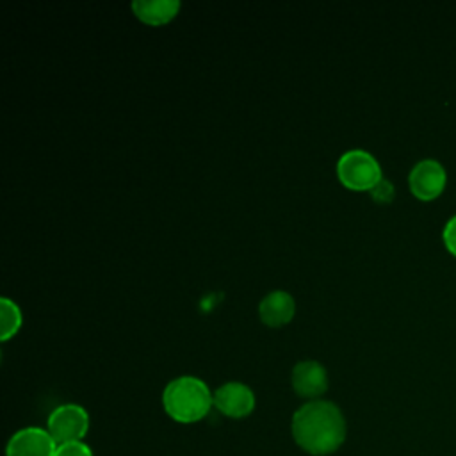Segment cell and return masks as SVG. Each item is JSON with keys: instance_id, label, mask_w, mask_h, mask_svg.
Here are the masks:
<instances>
[{"instance_id": "12", "label": "cell", "mask_w": 456, "mask_h": 456, "mask_svg": "<svg viewBox=\"0 0 456 456\" xmlns=\"http://www.w3.org/2000/svg\"><path fill=\"white\" fill-rule=\"evenodd\" d=\"M53 456H93V451L87 444L80 442H66L59 444Z\"/></svg>"}, {"instance_id": "13", "label": "cell", "mask_w": 456, "mask_h": 456, "mask_svg": "<svg viewBox=\"0 0 456 456\" xmlns=\"http://www.w3.org/2000/svg\"><path fill=\"white\" fill-rule=\"evenodd\" d=\"M370 196L374 201L378 203H388L394 200V194H395V189H394V183L387 178H381L370 191Z\"/></svg>"}, {"instance_id": "1", "label": "cell", "mask_w": 456, "mask_h": 456, "mask_svg": "<svg viewBox=\"0 0 456 456\" xmlns=\"http://www.w3.org/2000/svg\"><path fill=\"white\" fill-rule=\"evenodd\" d=\"M290 431L299 449L312 456H328L344 444L347 424L335 403L315 399L306 401L294 411Z\"/></svg>"}, {"instance_id": "11", "label": "cell", "mask_w": 456, "mask_h": 456, "mask_svg": "<svg viewBox=\"0 0 456 456\" xmlns=\"http://www.w3.org/2000/svg\"><path fill=\"white\" fill-rule=\"evenodd\" d=\"M23 322L20 306L11 297H0V340L7 342L12 338Z\"/></svg>"}, {"instance_id": "10", "label": "cell", "mask_w": 456, "mask_h": 456, "mask_svg": "<svg viewBox=\"0 0 456 456\" xmlns=\"http://www.w3.org/2000/svg\"><path fill=\"white\" fill-rule=\"evenodd\" d=\"M130 7L139 21L159 27L175 20L182 4L178 0H134Z\"/></svg>"}, {"instance_id": "7", "label": "cell", "mask_w": 456, "mask_h": 456, "mask_svg": "<svg viewBox=\"0 0 456 456\" xmlns=\"http://www.w3.org/2000/svg\"><path fill=\"white\" fill-rule=\"evenodd\" d=\"M290 383L299 397L315 401L328 390L330 378L324 365L317 360H301L292 367Z\"/></svg>"}, {"instance_id": "9", "label": "cell", "mask_w": 456, "mask_h": 456, "mask_svg": "<svg viewBox=\"0 0 456 456\" xmlns=\"http://www.w3.org/2000/svg\"><path fill=\"white\" fill-rule=\"evenodd\" d=\"M296 301L287 290H271L258 303V317L269 328H281L292 321Z\"/></svg>"}, {"instance_id": "14", "label": "cell", "mask_w": 456, "mask_h": 456, "mask_svg": "<svg viewBox=\"0 0 456 456\" xmlns=\"http://www.w3.org/2000/svg\"><path fill=\"white\" fill-rule=\"evenodd\" d=\"M442 239H444L445 248L456 256V214H452V216L445 221L444 230H442Z\"/></svg>"}, {"instance_id": "5", "label": "cell", "mask_w": 456, "mask_h": 456, "mask_svg": "<svg viewBox=\"0 0 456 456\" xmlns=\"http://www.w3.org/2000/svg\"><path fill=\"white\" fill-rule=\"evenodd\" d=\"M447 183L445 166L435 157H424L417 160L408 173V185L415 198L422 201L435 200L442 194Z\"/></svg>"}, {"instance_id": "6", "label": "cell", "mask_w": 456, "mask_h": 456, "mask_svg": "<svg viewBox=\"0 0 456 456\" xmlns=\"http://www.w3.org/2000/svg\"><path fill=\"white\" fill-rule=\"evenodd\" d=\"M253 390L242 381H226L214 390V408L230 419H244L255 410Z\"/></svg>"}, {"instance_id": "3", "label": "cell", "mask_w": 456, "mask_h": 456, "mask_svg": "<svg viewBox=\"0 0 456 456\" xmlns=\"http://www.w3.org/2000/svg\"><path fill=\"white\" fill-rule=\"evenodd\" d=\"M338 182L349 191H370L381 178V166L378 159L362 148L344 151L335 166Z\"/></svg>"}, {"instance_id": "4", "label": "cell", "mask_w": 456, "mask_h": 456, "mask_svg": "<svg viewBox=\"0 0 456 456\" xmlns=\"http://www.w3.org/2000/svg\"><path fill=\"white\" fill-rule=\"evenodd\" d=\"M46 431L52 435L57 445L66 442H80L89 431V413L86 408L75 403L59 404L48 415Z\"/></svg>"}, {"instance_id": "2", "label": "cell", "mask_w": 456, "mask_h": 456, "mask_svg": "<svg viewBox=\"0 0 456 456\" xmlns=\"http://www.w3.org/2000/svg\"><path fill=\"white\" fill-rule=\"evenodd\" d=\"M162 406L175 422L194 424L212 410L214 392L196 376H178L164 387Z\"/></svg>"}, {"instance_id": "8", "label": "cell", "mask_w": 456, "mask_h": 456, "mask_svg": "<svg viewBox=\"0 0 456 456\" xmlns=\"http://www.w3.org/2000/svg\"><path fill=\"white\" fill-rule=\"evenodd\" d=\"M55 449L57 444L46 429L28 426L9 438L5 456H53Z\"/></svg>"}]
</instances>
